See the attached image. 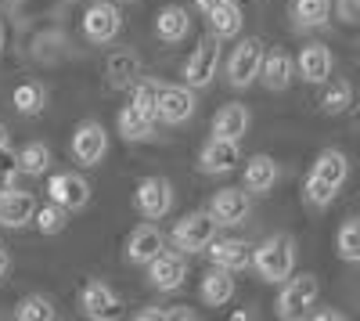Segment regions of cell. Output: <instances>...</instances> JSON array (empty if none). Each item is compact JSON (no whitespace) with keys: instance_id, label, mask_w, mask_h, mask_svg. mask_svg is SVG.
<instances>
[{"instance_id":"obj_41","label":"cell","mask_w":360,"mask_h":321,"mask_svg":"<svg viewBox=\"0 0 360 321\" xmlns=\"http://www.w3.org/2000/svg\"><path fill=\"white\" fill-rule=\"evenodd\" d=\"M217 4H224V0H195V8L202 11V15H209V11H213Z\"/></svg>"},{"instance_id":"obj_38","label":"cell","mask_w":360,"mask_h":321,"mask_svg":"<svg viewBox=\"0 0 360 321\" xmlns=\"http://www.w3.org/2000/svg\"><path fill=\"white\" fill-rule=\"evenodd\" d=\"M137 321H169V307H152V310H137Z\"/></svg>"},{"instance_id":"obj_24","label":"cell","mask_w":360,"mask_h":321,"mask_svg":"<svg viewBox=\"0 0 360 321\" xmlns=\"http://www.w3.org/2000/svg\"><path fill=\"white\" fill-rule=\"evenodd\" d=\"M314 177H321V181H328V184H335V188H342L346 184V177H349V159L339 152V149H324L317 159H314Z\"/></svg>"},{"instance_id":"obj_32","label":"cell","mask_w":360,"mask_h":321,"mask_svg":"<svg viewBox=\"0 0 360 321\" xmlns=\"http://www.w3.org/2000/svg\"><path fill=\"white\" fill-rule=\"evenodd\" d=\"M353 105V87L346 83V80H328L324 83V94H321V108L328 112V115H339V112H346Z\"/></svg>"},{"instance_id":"obj_36","label":"cell","mask_w":360,"mask_h":321,"mask_svg":"<svg viewBox=\"0 0 360 321\" xmlns=\"http://www.w3.org/2000/svg\"><path fill=\"white\" fill-rule=\"evenodd\" d=\"M335 195H339L335 184H328V181L314 177V173H307V181H303V199H307V206H314V210H328V206L335 202Z\"/></svg>"},{"instance_id":"obj_22","label":"cell","mask_w":360,"mask_h":321,"mask_svg":"<svg viewBox=\"0 0 360 321\" xmlns=\"http://www.w3.org/2000/svg\"><path fill=\"white\" fill-rule=\"evenodd\" d=\"M295 76V62L285 54V51H266L263 54V69H259V83L266 91H288V83Z\"/></svg>"},{"instance_id":"obj_44","label":"cell","mask_w":360,"mask_h":321,"mask_svg":"<svg viewBox=\"0 0 360 321\" xmlns=\"http://www.w3.org/2000/svg\"><path fill=\"white\" fill-rule=\"evenodd\" d=\"M353 4H360V0H353Z\"/></svg>"},{"instance_id":"obj_30","label":"cell","mask_w":360,"mask_h":321,"mask_svg":"<svg viewBox=\"0 0 360 321\" xmlns=\"http://www.w3.org/2000/svg\"><path fill=\"white\" fill-rule=\"evenodd\" d=\"M159 87L162 83H155V80H137L130 87V105L141 115H148V120H155V123H159Z\"/></svg>"},{"instance_id":"obj_39","label":"cell","mask_w":360,"mask_h":321,"mask_svg":"<svg viewBox=\"0 0 360 321\" xmlns=\"http://www.w3.org/2000/svg\"><path fill=\"white\" fill-rule=\"evenodd\" d=\"M310 317L314 321H342L346 314H339V310H310Z\"/></svg>"},{"instance_id":"obj_3","label":"cell","mask_w":360,"mask_h":321,"mask_svg":"<svg viewBox=\"0 0 360 321\" xmlns=\"http://www.w3.org/2000/svg\"><path fill=\"white\" fill-rule=\"evenodd\" d=\"M217 227L220 220L209 213V210H195L188 217H180L169 231V242L180 249V253H205V246L217 239Z\"/></svg>"},{"instance_id":"obj_19","label":"cell","mask_w":360,"mask_h":321,"mask_svg":"<svg viewBox=\"0 0 360 321\" xmlns=\"http://www.w3.org/2000/svg\"><path fill=\"white\" fill-rule=\"evenodd\" d=\"M249 123H252V115L242 101H227L217 108L213 115V134L217 137H227V141H242L249 134Z\"/></svg>"},{"instance_id":"obj_33","label":"cell","mask_w":360,"mask_h":321,"mask_svg":"<svg viewBox=\"0 0 360 321\" xmlns=\"http://www.w3.org/2000/svg\"><path fill=\"white\" fill-rule=\"evenodd\" d=\"M15 317H18V321H54L58 310H54V303H51L47 296L33 293V296H22V300L15 303Z\"/></svg>"},{"instance_id":"obj_7","label":"cell","mask_w":360,"mask_h":321,"mask_svg":"<svg viewBox=\"0 0 360 321\" xmlns=\"http://www.w3.org/2000/svg\"><path fill=\"white\" fill-rule=\"evenodd\" d=\"M123 29V11H119L112 0H98L83 11V37L90 44H112Z\"/></svg>"},{"instance_id":"obj_18","label":"cell","mask_w":360,"mask_h":321,"mask_svg":"<svg viewBox=\"0 0 360 321\" xmlns=\"http://www.w3.org/2000/svg\"><path fill=\"white\" fill-rule=\"evenodd\" d=\"M33 217H37V199H33V191L11 188V191L0 195V227L18 231V227L33 224Z\"/></svg>"},{"instance_id":"obj_20","label":"cell","mask_w":360,"mask_h":321,"mask_svg":"<svg viewBox=\"0 0 360 321\" xmlns=\"http://www.w3.org/2000/svg\"><path fill=\"white\" fill-rule=\"evenodd\" d=\"M198 296H202V303L205 307H227L231 303V296H234V271H227V268H209L205 275H202V285H198Z\"/></svg>"},{"instance_id":"obj_5","label":"cell","mask_w":360,"mask_h":321,"mask_svg":"<svg viewBox=\"0 0 360 321\" xmlns=\"http://www.w3.org/2000/svg\"><path fill=\"white\" fill-rule=\"evenodd\" d=\"M263 54H266L263 40H256V37H245L231 51V58H227V83L234 87V91H245V87H252V80H259Z\"/></svg>"},{"instance_id":"obj_12","label":"cell","mask_w":360,"mask_h":321,"mask_svg":"<svg viewBox=\"0 0 360 321\" xmlns=\"http://www.w3.org/2000/svg\"><path fill=\"white\" fill-rule=\"evenodd\" d=\"M249 210H252V199H249L245 188H220L213 199H209V213L220 220V227L245 224Z\"/></svg>"},{"instance_id":"obj_17","label":"cell","mask_w":360,"mask_h":321,"mask_svg":"<svg viewBox=\"0 0 360 321\" xmlns=\"http://www.w3.org/2000/svg\"><path fill=\"white\" fill-rule=\"evenodd\" d=\"M162 249H166V239H162V231L155 224H137L130 231V239H127V260L137 264V268H148Z\"/></svg>"},{"instance_id":"obj_29","label":"cell","mask_w":360,"mask_h":321,"mask_svg":"<svg viewBox=\"0 0 360 321\" xmlns=\"http://www.w3.org/2000/svg\"><path fill=\"white\" fill-rule=\"evenodd\" d=\"M11 101H15V112H18V115L33 120V115H40L44 105H47V91H44V83H18L15 94H11Z\"/></svg>"},{"instance_id":"obj_27","label":"cell","mask_w":360,"mask_h":321,"mask_svg":"<svg viewBox=\"0 0 360 321\" xmlns=\"http://www.w3.org/2000/svg\"><path fill=\"white\" fill-rule=\"evenodd\" d=\"M115 130L127 141H152L155 137V120H148V115H141L134 105H127L115 120Z\"/></svg>"},{"instance_id":"obj_37","label":"cell","mask_w":360,"mask_h":321,"mask_svg":"<svg viewBox=\"0 0 360 321\" xmlns=\"http://www.w3.org/2000/svg\"><path fill=\"white\" fill-rule=\"evenodd\" d=\"M18 173H22V166H18V152L0 149V191H11L15 181H18Z\"/></svg>"},{"instance_id":"obj_31","label":"cell","mask_w":360,"mask_h":321,"mask_svg":"<svg viewBox=\"0 0 360 321\" xmlns=\"http://www.w3.org/2000/svg\"><path fill=\"white\" fill-rule=\"evenodd\" d=\"M18 166H22L25 177H44L47 166H51V149L44 141H29L25 149L18 152Z\"/></svg>"},{"instance_id":"obj_34","label":"cell","mask_w":360,"mask_h":321,"mask_svg":"<svg viewBox=\"0 0 360 321\" xmlns=\"http://www.w3.org/2000/svg\"><path fill=\"white\" fill-rule=\"evenodd\" d=\"M335 253L346 260V264H360V220H356V217H349V220L339 227Z\"/></svg>"},{"instance_id":"obj_40","label":"cell","mask_w":360,"mask_h":321,"mask_svg":"<svg viewBox=\"0 0 360 321\" xmlns=\"http://www.w3.org/2000/svg\"><path fill=\"white\" fill-rule=\"evenodd\" d=\"M8 271H11V253H8L4 246H0V278H4Z\"/></svg>"},{"instance_id":"obj_26","label":"cell","mask_w":360,"mask_h":321,"mask_svg":"<svg viewBox=\"0 0 360 321\" xmlns=\"http://www.w3.org/2000/svg\"><path fill=\"white\" fill-rule=\"evenodd\" d=\"M137 69H141V62H137V54H134V51H119V54H112V58H108V65H105L108 83L115 87V91H123V87H134V83H137Z\"/></svg>"},{"instance_id":"obj_9","label":"cell","mask_w":360,"mask_h":321,"mask_svg":"<svg viewBox=\"0 0 360 321\" xmlns=\"http://www.w3.org/2000/svg\"><path fill=\"white\" fill-rule=\"evenodd\" d=\"M108 156V130L98 120H86L72 130V159L79 166H98Z\"/></svg>"},{"instance_id":"obj_2","label":"cell","mask_w":360,"mask_h":321,"mask_svg":"<svg viewBox=\"0 0 360 321\" xmlns=\"http://www.w3.org/2000/svg\"><path fill=\"white\" fill-rule=\"evenodd\" d=\"M317 293H321V285L314 275H288L285 285H281V293H278V303H274V314L285 317V321H295V317H310L314 303H317Z\"/></svg>"},{"instance_id":"obj_35","label":"cell","mask_w":360,"mask_h":321,"mask_svg":"<svg viewBox=\"0 0 360 321\" xmlns=\"http://www.w3.org/2000/svg\"><path fill=\"white\" fill-rule=\"evenodd\" d=\"M40 235H62L65 224H69V210L58 206V202H47V206H37V217H33Z\"/></svg>"},{"instance_id":"obj_21","label":"cell","mask_w":360,"mask_h":321,"mask_svg":"<svg viewBox=\"0 0 360 321\" xmlns=\"http://www.w3.org/2000/svg\"><path fill=\"white\" fill-rule=\"evenodd\" d=\"M278 177H281L278 163L259 152V156H252V159L245 163V170H242V188L252 191V195H266L270 188L278 184Z\"/></svg>"},{"instance_id":"obj_1","label":"cell","mask_w":360,"mask_h":321,"mask_svg":"<svg viewBox=\"0 0 360 321\" xmlns=\"http://www.w3.org/2000/svg\"><path fill=\"white\" fill-rule=\"evenodd\" d=\"M252 268L263 282H285L295 271V239L292 235H270L256 246Z\"/></svg>"},{"instance_id":"obj_6","label":"cell","mask_w":360,"mask_h":321,"mask_svg":"<svg viewBox=\"0 0 360 321\" xmlns=\"http://www.w3.org/2000/svg\"><path fill=\"white\" fill-rule=\"evenodd\" d=\"M195 112H198V101H195V91L188 83H162L159 87V123L180 127Z\"/></svg>"},{"instance_id":"obj_42","label":"cell","mask_w":360,"mask_h":321,"mask_svg":"<svg viewBox=\"0 0 360 321\" xmlns=\"http://www.w3.org/2000/svg\"><path fill=\"white\" fill-rule=\"evenodd\" d=\"M4 47H8V33H4V18H0V58H4Z\"/></svg>"},{"instance_id":"obj_13","label":"cell","mask_w":360,"mask_h":321,"mask_svg":"<svg viewBox=\"0 0 360 321\" xmlns=\"http://www.w3.org/2000/svg\"><path fill=\"white\" fill-rule=\"evenodd\" d=\"M205 256H209V264H217V268L245 271V268H252L256 246L245 242V239H213V242L205 246Z\"/></svg>"},{"instance_id":"obj_4","label":"cell","mask_w":360,"mask_h":321,"mask_svg":"<svg viewBox=\"0 0 360 321\" xmlns=\"http://www.w3.org/2000/svg\"><path fill=\"white\" fill-rule=\"evenodd\" d=\"M217 73H220V37L209 33L188 54V62H184V83L191 87V91H205V87L217 80Z\"/></svg>"},{"instance_id":"obj_23","label":"cell","mask_w":360,"mask_h":321,"mask_svg":"<svg viewBox=\"0 0 360 321\" xmlns=\"http://www.w3.org/2000/svg\"><path fill=\"white\" fill-rule=\"evenodd\" d=\"M155 33L166 40V44H180L188 33H191V15L188 8H180V4H166L155 18Z\"/></svg>"},{"instance_id":"obj_15","label":"cell","mask_w":360,"mask_h":321,"mask_svg":"<svg viewBox=\"0 0 360 321\" xmlns=\"http://www.w3.org/2000/svg\"><path fill=\"white\" fill-rule=\"evenodd\" d=\"M79 310L94 321H108L119 314V296L112 293V285L101 282V278H90L83 289H79Z\"/></svg>"},{"instance_id":"obj_16","label":"cell","mask_w":360,"mask_h":321,"mask_svg":"<svg viewBox=\"0 0 360 321\" xmlns=\"http://www.w3.org/2000/svg\"><path fill=\"white\" fill-rule=\"evenodd\" d=\"M47 195H51V202H58V206H65V210H83L90 202V184L76 170H65V173H54L51 177Z\"/></svg>"},{"instance_id":"obj_14","label":"cell","mask_w":360,"mask_h":321,"mask_svg":"<svg viewBox=\"0 0 360 321\" xmlns=\"http://www.w3.org/2000/svg\"><path fill=\"white\" fill-rule=\"evenodd\" d=\"M188 278V260L184 253H159L152 264H148V282H152V289H159V293H173V289H180Z\"/></svg>"},{"instance_id":"obj_11","label":"cell","mask_w":360,"mask_h":321,"mask_svg":"<svg viewBox=\"0 0 360 321\" xmlns=\"http://www.w3.org/2000/svg\"><path fill=\"white\" fill-rule=\"evenodd\" d=\"M332 69H335V58L324 44H307L295 58V76L303 83H310V87H324L328 80H332Z\"/></svg>"},{"instance_id":"obj_8","label":"cell","mask_w":360,"mask_h":321,"mask_svg":"<svg viewBox=\"0 0 360 321\" xmlns=\"http://www.w3.org/2000/svg\"><path fill=\"white\" fill-rule=\"evenodd\" d=\"M134 206L144 220H162L173 210V184L166 177H144L134 191Z\"/></svg>"},{"instance_id":"obj_43","label":"cell","mask_w":360,"mask_h":321,"mask_svg":"<svg viewBox=\"0 0 360 321\" xmlns=\"http://www.w3.org/2000/svg\"><path fill=\"white\" fill-rule=\"evenodd\" d=\"M8 141H11V134H8L4 123H0V149H8Z\"/></svg>"},{"instance_id":"obj_28","label":"cell","mask_w":360,"mask_h":321,"mask_svg":"<svg viewBox=\"0 0 360 321\" xmlns=\"http://www.w3.org/2000/svg\"><path fill=\"white\" fill-rule=\"evenodd\" d=\"M292 18L299 29H317L332 18V0H292Z\"/></svg>"},{"instance_id":"obj_25","label":"cell","mask_w":360,"mask_h":321,"mask_svg":"<svg viewBox=\"0 0 360 321\" xmlns=\"http://www.w3.org/2000/svg\"><path fill=\"white\" fill-rule=\"evenodd\" d=\"M242 22H245V15L238 8V0H224V4H217L209 11V29H213L220 40H231V37L242 33Z\"/></svg>"},{"instance_id":"obj_10","label":"cell","mask_w":360,"mask_h":321,"mask_svg":"<svg viewBox=\"0 0 360 321\" xmlns=\"http://www.w3.org/2000/svg\"><path fill=\"white\" fill-rule=\"evenodd\" d=\"M238 163H242V149H238V141H227V137H209L198 152V170L209 173V177H224L231 173Z\"/></svg>"}]
</instances>
